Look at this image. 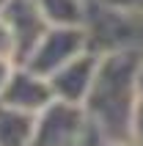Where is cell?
Returning <instances> with one entry per match:
<instances>
[{
    "instance_id": "cell-1",
    "label": "cell",
    "mask_w": 143,
    "mask_h": 146,
    "mask_svg": "<svg viewBox=\"0 0 143 146\" xmlns=\"http://www.w3.org/2000/svg\"><path fill=\"white\" fill-rule=\"evenodd\" d=\"M41 119H36V132H33V146H69L77 138L83 119L80 110L72 102L50 105L41 110Z\"/></svg>"
},
{
    "instance_id": "cell-4",
    "label": "cell",
    "mask_w": 143,
    "mask_h": 146,
    "mask_svg": "<svg viewBox=\"0 0 143 146\" xmlns=\"http://www.w3.org/2000/svg\"><path fill=\"white\" fill-rule=\"evenodd\" d=\"M11 61L8 58H0V97H3V91H6V86H8V80H11Z\"/></svg>"
},
{
    "instance_id": "cell-3",
    "label": "cell",
    "mask_w": 143,
    "mask_h": 146,
    "mask_svg": "<svg viewBox=\"0 0 143 146\" xmlns=\"http://www.w3.org/2000/svg\"><path fill=\"white\" fill-rule=\"evenodd\" d=\"M0 58H8V61L17 58V36L3 14H0Z\"/></svg>"
},
{
    "instance_id": "cell-2",
    "label": "cell",
    "mask_w": 143,
    "mask_h": 146,
    "mask_svg": "<svg viewBox=\"0 0 143 146\" xmlns=\"http://www.w3.org/2000/svg\"><path fill=\"white\" fill-rule=\"evenodd\" d=\"M36 132V116L0 102V146H30Z\"/></svg>"
}]
</instances>
